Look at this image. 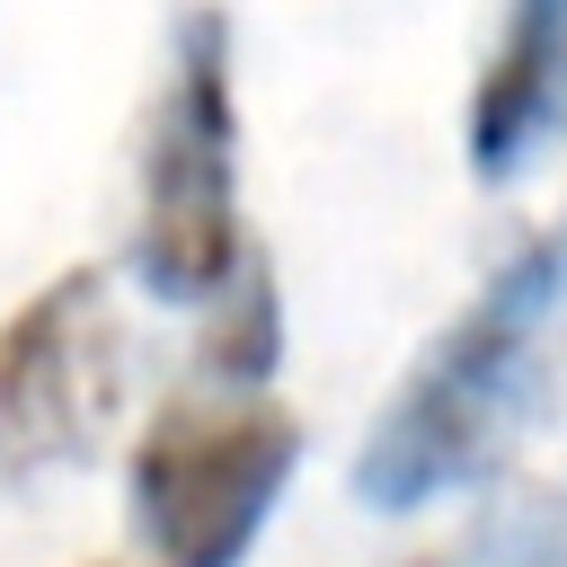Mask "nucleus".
<instances>
[{
    "label": "nucleus",
    "mask_w": 567,
    "mask_h": 567,
    "mask_svg": "<svg viewBox=\"0 0 567 567\" xmlns=\"http://www.w3.org/2000/svg\"><path fill=\"white\" fill-rule=\"evenodd\" d=\"M558 319H567V221L523 239L478 284V301L416 354V372L390 390V408L354 452V496L372 514H416L452 487H478L540 408Z\"/></svg>",
    "instance_id": "f257e3e1"
},
{
    "label": "nucleus",
    "mask_w": 567,
    "mask_h": 567,
    "mask_svg": "<svg viewBox=\"0 0 567 567\" xmlns=\"http://www.w3.org/2000/svg\"><path fill=\"white\" fill-rule=\"evenodd\" d=\"M248 266L239 230V97H230V18L186 9L168 35V80L142 124L133 186V275L159 301L213 310Z\"/></svg>",
    "instance_id": "f03ea898"
},
{
    "label": "nucleus",
    "mask_w": 567,
    "mask_h": 567,
    "mask_svg": "<svg viewBox=\"0 0 567 567\" xmlns=\"http://www.w3.org/2000/svg\"><path fill=\"white\" fill-rule=\"evenodd\" d=\"M301 425L257 381L177 390L133 443V532L159 567H239L292 487Z\"/></svg>",
    "instance_id": "7ed1b4c3"
},
{
    "label": "nucleus",
    "mask_w": 567,
    "mask_h": 567,
    "mask_svg": "<svg viewBox=\"0 0 567 567\" xmlns=\"http://www.w3.org/2000/svg\"><path fill=\"white\" fill-rule=\"evenodd\" d=\"M124 399V328L97 266L53 275L0 319V470H71Z\"/></svg>",
    "instance_id": "20e7f679"
},
{
    "label": "nucleus",
    "mask_w": 567,
    "mask_h": 567,
    "mask_svg": "<svg viewBox=\"0 0 567 567\" xmlns=\"http://www.w3.org/2000/svg\"><path fill=\"white\" fill-rule=\"evenodd\" d=\"M567 124V0H505V35L470 89V177L514 186Z\"/></svg>",
    "instance_id": "39448f33"
},
{
    "label": "nucleus",
    "mask_w": 567,
    "mask_h": 567,
    "mask_svg": "<svg viewBox=\"0 0 567 567\" xmlns=\"http://www.w3.org/2000/svg\"><path fill=\"white\" fill-rule=\"evenodd\" d=\"M443 567H567V487H549V478L496 487Z\"/></svg>",
    "instance_id": "423d86ee"
}]
</instances>
